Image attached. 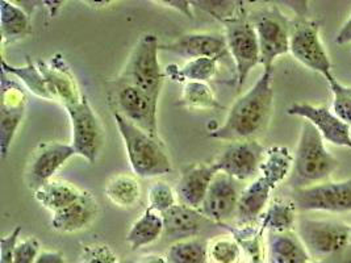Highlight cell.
Returning <instances> with one entry per match:
<instances>
[{"label":"cell","mask_w":351,"mask_h":263,"mask_svg":"<svg viewBox=\"0 0 351 263\" xmlns=\"http://www.w3.org/2000/svg\"><path fill=\"white\" fill-rule=\"evenodd\" d=\"M274 71H265L228 111L223 125L209 131V137L221 141L256 140L271 120L274 111Z\"/></svg>","instance_id":"1"},{"label":"cell","mask_w":351,"mask_h":263,"mask_svg":"<svg viewBox=\"0 0 351 263\" xmlns=\"http://www.w3.org/2000/svg\"><path fill=\"white\" fill-rule=\"evenodd\" d=\"M127 150L133 173L140 178H157L173 171L169 151L160 137L133 125L125 117L112 114Z\"/></svg>","instance_id":"2"},{"label":"cell","mask_w":351,"mask_h":263,"mask_svg":"<svg viewBox=\"0 0 351 263\" xmlns=\"http://www.w3.org/2000/svg\"><path fill=\"white\" fill-rule=\"evenodd\" d=\"M335 168L337 160L325 147L321 133L304 120L289 175L291 186L295 190L328 181Z\"/></svg>","instance_id":"3"},{"label":"cell","mask_w":351,"mask_h":263,"mask_svg":"<svg viewBox=\"0 0 351 263\" xmlns=\"http://www.w3.org/2000/svg\"><path fill=\"white\" fill-rule=\"evenodd\" d=\"M158 37L153 33H146L140 37L130 51L127 64L123 67L117 79L129 83L156 100H160V91L166 78L160 67Z\"/></svg>","instance_id":"4"},{"label":"cell","mask_w":351,"mask_h":263,"mask_svg":"<svg viewBox=\"0 0 351 263\" xmlns=\"http://www.w3.org/2000/svg\"><path fill=\"white\" fill-rule=\"evenodd\" d=\"M240 1V5L233 16L220 20L223 25V37L228 50L236 65L237 84L241 88L250 71L261 64V50L256 36V28Z\"/></svg>","instance_id":"5"},{"label":"cell","mask_w":351,"mask_h":263,"mask_svg":"<svg viewBox=\"0 0 351 263\" xmlns=\"http://www.w3.org/2000/svg\"><path fill=\"white\" fill-rule=\"evenodd\" d=\"M71 124V145L77 155L90 164H95L104 141L106 133L101 121L86 95L64 107Z\"/></svg>","instance_id":"6"},{"label":"cell","mask_w":351,"mask_h":263,"mask_svg":"<svg viewBox=\"0 0 351 263\" xmlns=\"http://www.w3.org/2000/svg\"><path fill=\"white\" fill-rule=\"evenodd\" d=\"M110 100L113 112L125 117L140 129L160 137L158 133V100L143 90L117 79L111 90Z\"/></svg>","instance_id":"7"},{"label":"cell","mask_w":351,"mask_h":263,"mask_svg":"<svg viewBox=\"0 0 351 263\" xmlns=\"http://www.w3.org/2000/svg\"><path fill=\"white\" fill-rule=\"evenodd\" d=\"M289 53L302 65L321 74L326 81L333 77L332 61L325 49L319 24L304 15L292 23L289 33Z\"/></svg>","instance_id":"8"},{"label":"cell","mask_w":351,"mask_h":263,"mask_svg":"<svg viewBox=\"0 0 351 263\" xmlns=\"http://www.w3.org/2000/svg\"><path fill=\"white\" fill-rule=\"evenodd\" d=\"M295 231L313 261L325 260L349 247L350 227L341 221L300 218Z\"/></svg>","instance_id":"9"},{"label":"cell","mask_w":351,"mask_h":263,"mask_svg":"<svg viewBox=\"0 0 351 263\" xmlns=\"http://www.w3.org/2000/svg\"><path fill=\"white\" fill-rule=\"evenodd\" d=\"M291 200L299 212H351V179L324 181L316 186L295 188Z\"/></svg>","instance_id":"10"},{"label":"cell","mask_w":351,"mask_h":263,"mask_svg":"<svg viewBox=\"0 0 351 263\" xmlns=\"http://www.w3.org/2000/svg\"><path fill=\"white\" fill-rule=\"evenodd\" d=\"M28 97L16 78L1 70L0 91V155L4 160L25 116Z\"/></svg>","instance_id":"11"},{"label":"cell","mask_w":351,"mask_h":263,"mask_svg":"<svg viewBox=\"0 0 351 263\" xmlns=\"http://www.w3.org/2000/svg\"><path fill=\"white\" fill-rule=\"evenodd\" d=\"M252 23L258 36L263 70L274 71L275 61L289 53L291 27L288 25L286 17L276 8L261 12Z\"/></svg>","instance_id":"12"},{"label":"cell","mask_w":351,"mask_h":263,"mask_svg":"<svg viewBox=\"0 0 351 263\" xmlns=\"http://www.w3.org/2000/svg\"><path fill=\"white\" fill-rule=\"evenodd\" d=\"M267 149L258 140H246L232 142L230 147L220 153L213 161L219 173L228 174L236 181H254L261 164L265 160Z\"/></svg>","instance_id":"13"},{"label":"cell","mask_w":351,"mask_h":263,"mask_svg":"<svg viewBox=\"0 0 351 263\" xmlns=\"http://www.w3.org/2000/svg\"><path fill=\"white\" fill-rule=\"evenodd\" d=\"M241 194L239 181L228 174L217 173L210 183L200 212L208 220L226 227L237 216Z\"/></svg>","instance_id":"14"},{"label":"cell","mask_w":351,"mask_h":263,"mask_svg":"<svg viewBox=\"0 0 351 263\" xmlns=\"http://www.w3.org/2000/svg\"><path fill=\"white\" fill-rule=\"evenodd\" d=\"M77 155L71 144L58 141L41 142L33 151L27 167V184L33 192L53 181V177L69 160Z\"/></svg>","instance_id":"15"},{"label":"cell","mask_w":351,"mask_h":263,"mask_svg":"<svg viewBox=\"0 0 351 263\" xmlns=\"http://www.w3.org/2000/svg\"><path fill=\"white\" fill-rule=\"evenodd\" d=\"M288 115L298 116L309 121L321 133L322 138L332 145L351 150V128L326 105L295 103L287 110Z\"/></svg>","instance_id":"16"},{"label":"cell","mask_w":351,"mask_h":263,"mask_svg":"<svg viewBox=\"0 0 351 263\" xmlns=\"http://www.w3.org/2000/svg\"><path fill=\"white\" fill-rule=\"evenodd\" d=\"M37 66L48 84L53 100L61 101L64 107L78 101L82 94L77 79L62 54H54L47 61H38Z\"/></svg>","instance_id":"17"},{"label":"cell","mask_w":351,"mask_h":263,"mask_svg":"<svg viewBox=\"0 0 351 263\" xmlns=\"http://www.w3.org/2000/svg\"><path fill=\"white\" fill-rule=\"evenodd\" d=\"M219 173L216 164H195L187 167L176 181V190L178 203L200 210L207 197L210 183Z\"/></svg>","instance_id":"18"},{"label":"cell","mask_w":351,"mask_h":263,"mask_svg":"<svg viewBox=\"0 0 351 263\" xmlns=\"http://www.w3.org/2000/svg\"><path fill=\"white\" fill-rule=\"evenodd\" d=\"M160 50L174 53L191 61L203 57H223L228 47L223 34L195 32L182 34L169 44H162Z\"/></svg>","instance_id":"19"},{"label":"cell","mask_w":351,"mask_h":263,"mask_svg":"<svg viewBox=\"0 0 351 263\" xmlns=\"http://www.w3.org/2000/svg\"><path fill=\"white\" fill-rule=\"evenodd\" d=\"M99 214V204L93 192L83 190L78 200L53 214L51 228L60 233H75L90 227Z\"/></svg>","instance_id":"20"},{"label":"cell","mask_w":351,"mask_h":263,"mask_svg":"<svg viewBox=\"0 0 351 263\" xmlns=\"http://www.w3.org/2000/svg\"><path fill=\"white\" fill-rule=\"evenodd\" d=\"M275 188L276 186L269 178L258 174L256 179L242 190L236 216L237 227L252 225L256 223V218L262 217Z\"/></svg>","instance_id":"21"},{"label":"cell","mask_w":351,"mask_h":263,"mask_svg":"<svg viewBox=\"0 0 351 263\" xmlns=\"http://www.w3.org/2000/svg\"><path fill=\"white\" fill-rule=\"evenodd\" d=\"M267 263H313V258L304 247L295 230L275 233L267 231L266 240Z\"/></svg>","instance_id":"22"},{"label":"cell","mask_w":351,"mask_h":263,"mask_svg":"<svg viewBox=\"0 0 351 263\" xmlns=\"http://www.w3.org/2000/svg\"><path fill=\"white\" fill-rule=\"evenodd\" d=\"M0 33L1 44L11 45L24 40L32 33L31 15L17 3L0 1Z\"/></svg>","instance_id":"23"},{"label":"cell","mask_w":351,"mask_h":263,"mask_svg":"<svg viewBox=\"0 0 351 263\" xmlns=\"http://www.w3.org/2000/svg\"><path fill=\"white\" fill-rule=\"evenodd\" d=\"M160 214L165 225L163 234L179 236L184 238L196 237L206 218L200 212V210H195L180 203H178L173 208Z\"/></svg>","instance_id":"24"},{"label":"cell","mask_w":351,"mask_h":263,"mask_svg":"<svg viewBox=\"0 0 351 263\" xmlns=\"http://www.w3.org/2000/svg\"><path fill=\"white\" fill-rule=\"evenodd\" d=\"M163 233L165 225L162 214L147 207L140 218H137L130 227L125 241L130 250L136 251L154 244Z\"/></svg>","instance_id":"25"},{"label":"cell","mask_w":351,"mask_h":263,"mask_svg":"<svg viewBox=\"0 0 351 263\" xmlns=\"http://www.w3.org/2000/svg\"><path fill=\"white\" fill-rule=\"evenodd\" d=\"M82 191L69 181H51L34 191V199L51 214H56L78 200Z\"/></svg>","instance_id":"26"},{"label":"cell","mask_w":351,"mask_h":263,"mask_svg":"<svg viewBox=\"0 0 351 263\" xmlns=\"http://www.w3.org/2000/svg\"><path fill=\"white\" fill-rule=\"evenodd\" d=\"M220 58L221 57H203L187 61L182 67L167 66L165 74L176 82L207 83L217 74Z\"/></svg>","instance_id":"27"},{"label":"cell","mask_w":351,"mask_h":263,"mask_svg":"<svg viewBox=\"0 0 351 263\" xmlns=\"http://www.w3.org/2000/svg\"><path fill=\"white\" fill-rule=\"evenodd\" d=\"M298 224V210L292 200L276 199L271 201L261 217V225L266 231L283 233L295 230Z\"/></svg>","instance_id":"28"},{"label":"cell","mask_w":351,"mask_h":263,"mask_svg":"<svg viewBox=\"0 0 351 263\" xmlns=\"http://www.w3.org/2000/svg\"><path fill=\"white\" fill-rule=\"evenodd\" d=\"M106 197L120 208H133L141 199V184L130 174H119L107 181Z\"/></svg>","instance_id":"29"},{"label":"cell","mask_w":351,"mask_h":263,"mask_svg":"<svg viewBox=\"0 0 351 263\" xmlns=\"http://www.w3.org/2000/svg\"><path fill=\"white\" fill-rule=\"evenodd\" d=\"M292 166L293 155L291 154L289 149L286 147H272L266 151L259 174L269 178L278 187L291 175Z\"/></svg>","instance_id":"30"},{"label":"cell","mask_w":351,"mask_h":263,"mask_svg":"<svg viewBox=\"0 0 351 263\" xmlns=\"http://www.w3.org/2000/svg\"><path fill=\"white\" fill-rule=\"evenodd\" d=\"M165 257L169 263H209L208 242L200 237L183 238L169 247Z\"/></svg>","instance_id":"31"},{"label":"cell","mask_w":351,"mask_h":263,"mask_svg":"<svg viewBox=\"0 0 351 263\" xmlns=\"http://www.w3.org/2000/svg\"><path fill=\"white\" fill-rule=\"evenodd\" d=\"M1 70L19 79L20 83H23L32 92L33 95L38 98L47 99V100H53V97L49 91L48 84L45 82V78L41 74L38 66L33 65L29 60L27 65L17 67V66L8 65L7 61L3 58Z\"/></svg>","instance_id":"32"},{"label":"cell","mask_w":351,"mask_h":263,"mask_svg":"<svg viewBox=\"0 0 351 263\" xmlns=\"http://www.w3.org/2000/svg\"><path fill=\"white\" fill-rule=\"evenodd\" d=\"M180 104L190 110H220L223 105L219 103L212 87L204 82L183 83Z\"/></svg>","instance_id":"33"},{"label":"cell","mask_w":351,"mask_h":263,"mask_svg":"<svg viewBox=\"0 0 351 263\" xmlns=\"http://www.w3.org/2000/svg\"><path fill=\"white\" fill-rule=\"evenodd\" d=\"M242 247L233 236H220L208 242L209 262L240 263Z\"/></svg>","instance_id":"34"},{"label":"cell","mask_w":351,"mask_h":263,"mask_svg":"<svg viewBox=\"0 0 351 263\" xmlns=\"http://www.w3.org/2000/svg\"><path fill=\"white\" fill-rule=\"evenodd\" d=\"M147 203L149 208L163 214L178 204L176 190L166 181H157L149 188Z\"/></svg>","instance_id":"35"},{"label":"cell","mask_w":351,"mask_h":263,"mask_svg":"<svg viewBox=\"0 0 351 263\" xmlns=\"http://www.w3.org/2000/svg\"><path fill=\"white\" fill-rule=\"evenodd\" d=\"M328 83L333 94L332 111L351 127V87L338 82L335 75L328 79Z\"/></svg>","instance_id":"36"},{"label":"cell","mask_w":351,"mask_h":263,"mask_svg":"<svg viewBox=\"0 0 351 263\" xmlns=\"http://www.w3.org/2000/svg\"><path fill=\"white\" fill-rule=\"evenodd\" d=\"M80 263H119V258L111 247L96 242L83 247Z\"/></svg>","instance_id":"37"},{"label":"cell","mask_w":351,"mask_h":263,"mask_svg":"<svg viewBox=\"0 0 351 263\" xmlns=\"http://www.w3.org/2000/svg\"><path fill=\"white\" fill-rule=\"evenodd\" d=\"M37 238L29 237L23 241H19L14 251L15 263H34L37 261L41 250Z\"/></svg>","instance_id":"38"},{"label":"cell","mask_w":351,"mask_h":263,"mask_svg":"<svg viewBox=\"0 0 351 263\" xmlns=\"http://www.w3.org/2000/svg\"><path fill=\"white\" fill-rule=\"evenodd\" d=\"M21 227H16L10 234L3 236L0 240V263H15L14 251L19 242Z\"/></svg>","instance_id":"39"},{"label":"cell","mask_w":351,"mask_h":263,"mask_svg":"<svg viewBox=\"0 0 351 263\" xmlns=\"http://www.w3.org/2000/svg\"><path fill=\"white\" fill-rule=\"evenodd\" d=\"M156 3H160V4H165L166 7L169 8H173L178 12H180L182 15H184L189 18H193V14L191 12V1H178V0H160V1H156Z\"/></svg>","instance_id":"40"},{"label":"cell","mask_w":351,"mask_h":263,"mask_svg":"<svg viewBox=\"0 0 351 263\" xmlns=\"http://www.w3.org/2000/svg\"><path fill=\"white\" fill-rule=\"evenodd\" d=\"M34 263H66L64 254L56 250H43Z\"/></svg>","instance_id":"41"},{"label":"cell","mask_w":351,"mask_h":263,"mask_svg":"<svg viewBox=\"0 0 351 263\" xmlns=\"http://www.w3.org/2000/svg\"><path fill=\"white\" fill-rule=\"evenodd\" d=\"M335 44L337 45H348V44H351V15L348 17L345 24L341 27V29L337 33Z\"/></svg>","instance_id":"42"},{"label":"cell","mask_w":351,"mask_h":263,"mask_svg":"<svg viewBox=\"0 0 351 263\" xmlns=\"http://www.w3.org/2000/svg\"><path fill=\"white\" fill-rule=\"evenodd\" d=\"M132 263H169L166 257L160 255V254H146Z\"/></svg>","instance_id":"43"},{"label":"cell","mask_w":351,"mask_h":263,"mask_svg":"<svg viewBox=\"0 0 351 263\" xmlns=\"http://www.w3.org/2000/svg\"><path fill=\"white\" fill-rule=\"evenodd\" d=\"M247 263H267V261H266V254L247 257Z\"/></svg>","instance_id":"44"},{"label":"cell","mask_w":351,"mask_h":263,"mask_svg":"<svg viewBox=\"0 0 351 263\" xmlns=\"http://www.w3.org/2000/svg\"><path fill=\"white\" fill-rule=\"evenodd\" d=\"M349 249L351 250V227H350V240H349Z\"/></svg>","instance_id":"45"},{"label":"cell","mask_w":351,"mask_h":263,"mask_svg":"<svg viewBox=\"0 0 351 263\" xmlns=\"http://www.w3.org/2000/svg\"><path fill=\"white\" fill-rule=\"evenodd\" d=\"M342 263H351V258L350 260H346V261H343Z\"/></svg>","instance_id":"46"}]
</instances>
